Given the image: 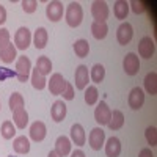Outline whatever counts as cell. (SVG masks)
<instances>
[{"mask_svg":"<svg viewBox=\"0 0 157 157\" xmlns=\"http://www.w3.org/2000/svg\"><path fill=\"white\" fill-rule=\"evenodd\" d=\"M64 17H66V24L69 27L75 29L82 24L83 21V10L80 6L78 2H71L66 8V13H64Z\"/></svg>","mask_w":157,"mask_h":157,"instance_id":"obj_1","label":"cell"},{"mask_svg":"<svg viewBox=\"0 0 157 157\" xmlns=\"http://www.w3.org/2000/svg\"><path fill=\"white\" fill-rule=\"evenodd\" d=\"M30 72H32V61L29 57H25V55H21L16 61V78L24 83V82H27L29 80V77H30Z\"/></svg>","mask_w":157,"mask_h":157,"instance_id":"obj_2","label":"cell"},{"mask_svg":"<svg viewBox=\"0 0 157 157\" xmlns=\"http://www.w3.org/2000/svg\"><path fill=\"white\" fill-rule=\"evenodd\" d=\"M91 14L94 17V22H105L109 19V5L102 0H96L91 3Z\"/></svg>","mask_w":157,"mask_h":157,"instance_id":"obj_3","label":"cell"},{"mask_svg":"<svg viewBox=\"0 0 157 157\" xmlns=\"http://www.w3.org/2000/svg\"><path fill=\"white\" fill-rule=\"evenodd\" d=\"M32 43V33L27 27H21L17 29V32L14 33V44H16V49L19 50H27L29 46Z\"/></svg>","mask_w":157,"mask_h":157,"instance_id":"obj_4","label":"cell"},{"mask_svg":"<svg viewBox=\"0 0 157 157\" xmlns=\"http://www.w3.org/2000/svg\"><path fill=\"white\" fill-rule=\"evenodd\" d=\"M123 68H124V72L127 75H135L138 74L140 71V60H138V55L134 54V52H129V54L124 57L123 60Z\"/></svg>","mask_w":157,"mask_h":157,"instance_id":"obj_5","label":"cell"},{"mask_svg":"<svg viewBox=\"0 0 157 157\" xmlns=\"http://www.w3.org/2000/svg\"><path fill=\"white\" fill-rule=\"evenodd\" d=\"M66 78H64L60 72H55V74H52L50 77V80H49V91H50V94H54V96H58L61 94L64 88H66Z\"/></svg>","mask_w":157,"mask_h":157,"instance_id":"obj_6","label":"cell"},{"mask_svg":"<svg viewBox=\"0 0 157 157\" xmlns=\"http://www.w3.org/2000/svg\"><path fill=\"white\" fill-rule=\"evenodd\" d=\"M63 13H64V6H63L61 2H58V0L49 2L47 6H46V16L52 22H58L63 17Z\"/></svg>","mask_w":157,"mask_h":157,"instance_id":"obj_7","label":"cell"},{"mask_svg":"<svg viewBox=\"0 0 157 157\" xmlns=\"http://www.w3.org/2000/svg\"><path fill=\"white\" fill-rule=\"evenodd\" d=\"M110 116H112V110L104 101H101L98 104V107L94 110V120L99 126H107L110 121Z\"/></svg>","mask_w":157,"mask_h":157,"instance_id":"obj_8","label":"cell"},{"mask_svg":"<svg viewBox=\"0 0 157 157\" xmlns=\"http://www.w3.org/2000/svg\"><path fill=\"white\" fill-rule=\"evenodd\" d=\"M155 52V44H154V39L151 36H143L138 43V54L140 57L149 60Z\"/></svg>","mask_w":157,"mask_h":157,"instance_id":"obj_9","label":"cell"},{"mask_svg":"<svg viewBox=\"0 0 157 157\" xmlns=\"http://www.w3.org/2000/svg\"><path fill=\"white\" fill-rule=\"evenodd\" d=\"M132 38H134V29H132V25H130L129 22H123L120 27H118V30H116V39H118V43H120L121 46H126V44H129L130 41H132Z\"/></svg>","mask_w":157,"mask_h":157,"instance_id":"obj_10","label":"cell"},{"mask_svg":"<svg viewBox=\"0 0 157 157\" xmlns=\"http://www.w3.org/2000/svg\"><path fill=\"white\" fill-rule=\"evenodd\" d=\"M88 143L94 151H101V148L104 146V143H105V132H104L101 127L91 129L90 137H88Z\"/></svg>","mask_w":157,"mask_h":157,"instance_id":"obj_11","label":"cell"},{"mask_svg":"<svg viewBox=\"0 0 157 157\" xmlns=\"http://www.w3.org/2000/svg\"><path fill=\"white\" fill-rule=\"evenodd\" d=\"M88 80H90V72L85 64H78L75 74H74V82H75V88L77 90H85L88 86Z\"/></svg>","mask_w":157,"mask_h":157,"instance_id":"obj_12","label":"cell"},{"mask_svg":"<svg viewBox=\"0 0 157 157\" xmlns=\"http://www.w3.org/2000/svg\"><path fill=\"white\" fill-rule=\"evenodd\" d=\"M145 104V93L140 86H135L129 93V107L132 110H140Z\"/></svg>","mask_w":157,"mask_h":157,"instance_id":"obj_13","label":"cell"},{"mask_svg":"<svg viewBox=\"0 0 157 157\" xmlns=\"http://www.w3.org/2000/svg\"><path fill=\"white\" fill-rule=\"evenodd\" d=\"M46 134H47V127L43 121H35L32 126H30V138L33 141H43L46 138Z\"/></svg>","mask_w":157,"mask_h":157,"instance_id":"obj_14","label":"cell"},{"mask_svg":"<svg viewBox=\"0 0 157 157\" xmlns=\"http://www.w3.org/2000/svg\"><path fill=\"white\" fill-rule=\"evenodd\" d=\"M50 115H52V120L55 123H61L64 118H66V104L63 101H55L52 104Z\"/></svg>","mask_w":157,"mask_h":157,"instance_id":"obj_15","label":"cell"},{"mask_svg":"<svg viewBox=\"0 0 157 157\" xmlns=\"http://www.w3.org/2000/svg\"><path fill=\"white\" fill-rule=\"evenodd\" d=\"M71 141L74 143V145L77 146H83L85 145V141H86V135H85V130L82 127V124H72L71 127Z\"/></svg>","mask_w":157,"mask_h":157,"instance_id":"obj_16","label":"cell"},{"mask_svg":"<svg viewBox=\"0 0 157 157\" xmlns=\"http://www.w3.org/2000/svg\"><path fill=\"white\" fill-rule=\"evenodd\" d=\"M104 145H105L107 157H120V154H121V141H120V138L110 137Z\"/></svg>","mask_w":157,"mask_h":157,"instance_id":"obj_17","label":"cell"},{"mask_svg":"<svg viewBox=\"0 0 157 157\" xmlns=\"http://www.w3.org/2000/svg\"><path fill=\"white\" fill-rule=\"evenodd\" d=\"M55 151L61 155V157H66L71 154V140L64 135H60L55 141Z\"/></svg>","mask_w":157,"mask_h":157,"instance_id":"obj_18","label":"cell"},{"mask_svg":"<svg viewBox=\"0 0 157 157\" xmlns=\"http://www.w3.org/2000/svg\"><path fill=\"white\" fill-rule=\"evenodd\" d=\"M47 39H49V33L44 27H38L35 30V35H33V44L36 49H44L46 44H47Z\"/></svg>","mask_w":157,"mask_h":157,"instance_id":"obj_19","label":"cell"},{"mask_svg":"<svg viewBox=\"0 0 157 157\" xmlns=\"http://www.w3.org/2000/svg\"><path fill=\"white\" fill-rule=\"evenodd\" d=\"M13 149H14L16 154H27L30 151V140L25 135L16 137L14 141H13Z\"/></svg>","mask_w":157,"mask_h":157,"instance_id":"obj_20","label":"cell"},{"mask_svg":"<svg viewBox=\"0 0 157 157\" xmlns=\"http://www.w3.org/2000/svg\"><path fill=\"white\" fill-rule=\"evenodd\" d=\"M16 46L14 44H8V46H5V47H2L0 49V60H2L5 64H10V63H13L16 60Z\"/></svg>","mask_w":157,"mask_h":157,"instance_id":"obj_21","label":"cell"},{"mask_svg":"<svg viewBox=\"0 0 157 157\" xmlns=\"http://www.w3.org/2000/svg\"><path fill=\"white\" fill-rule=\"evenodd\" d=\"M113 13H115V17L116 19H126L127 14H129V2L126 0H116L113 3Z\"/></svg>","mask_w":157,"mask_h":157,"instance_id":"obj_22","label":"cell"},{"mask_svg":"<svg viewBox=\"0 0 157 157\" xmlns=\"http://www.w3.org/2000/svg\"><path fill=\"white\" fill-rule=\"evenodd\" d=\"M145 90L148 91V94L155 96L157 94V72H148L145 77Z\"/></svg>","mask_w":157,"mask_h":157,"instance_id":"obj_23","label":"cell"},{"mask_svg":"<svg viewBox=\"0 0 157 157\" xmlns=\"http://www.w3.org/2000/svg\"><path fill=\"white\" fill-rule=\"evenodd\" d=\"M110 127V130H118L124 126V115L121 110H113L112 116H110V121L107 124Z\"/></svg>","mask_w":157,"mask_h":157,"instance_id":"obj_24","label":"cell"},{"mask_svg":"<svg viewBox=\"0 0 157 157\" xmlns=\"http://www.w3.org/2000/svg\"><path fill=\"white\" fill-rule=\"evenodd\" d=\"M13 120H14V126L17 129H25L29 124V113L25 112V109L13 112Z\"/></svg>","mask_w":157,"mask_h":157,"instance_id":"obj_25","label":"cell"},{"mask_svg":"<svg viewBox=\"0 0 157 157\" xmlns=\"http://www.w3.org/2000/svg\"><path fill=\"white\" fill-rule=\"evenodd\" d=\"M91 33L96 39H104L109 33V25L107 22H93L91 24Z\"/></svg>","mask_w":157,"mask_h":157,"instance_id":"obj_26","label":"cell"},{"mask_svg":"<svg viewBox=\"0 0 157 157\" xmlns=\"http://www.w3.org/2000/svg\"><path fill=\"white\" fill-rule=\"evenodd\" d=\"M32 85L35 90H44L46 85H47V80H46V75H43L36 68L32 69Z\"/></svg>","mask_w":157,"mask_h":157,"instance_id":"obj_27","label":"cell"},{"mask_svg":"<svg viewBox=\"0 0 157 157\" xmlns=\"http://www.w3.org/2000/svg\"><path fill=\"white\" fill-rule=\"evenodd\" d=\"M74 52L78 58H85L90 52V43L86 39H77L74 43Z\"/></svg>","mask_w":157,"mask_h":157,"instance_id":"obj_28","label":"cell"},{"mask_svg":"<svg viewBox=\"0 0 157 157\" xmlns=\"http://www.w3.org/2000/svg\"><path fill=\"white\" fill-rule=\"evenodd\" d=\"M104 77H105V68L102 66V64H94L93 68L90 71V78L93 80L94 83H101L104 80Z\"/></svg>","mask_w":157,"mask_h":157,"instance_id":"obj_29","label":"cell"},{"mask_svg":"<svg viewBox=\"0 0 157 157\" xmlns=\"http://www.w3.org/2000/svg\"><path fill=\"white\" fill-rule=\"evenodd\" d=\"M36 69L41 72L43 75H47V74H50V71H52V61L49 60V57H39L38 60H36Z\"/></svg>","mask_w":157,"mask_h":157,"instance_id":"obj_30","label":"cell"},{"mask_svg":"<svg viewBox=\"0 0 157 157\" xmlns=\"http://www.w3.org/2000/svg\"><path fill=\"white\" fill-rule=\"evenodd\" d=\"M99 99V91L94 85H90L85 88V102L88 105H94Z\"/></svg>","mask_w":157,"mask_h":157,"instance_id":"obj_31","label":"cell"},{"mask_svg":"<svg viewBox=\"0 0 157 157\" xmlns=\"http://www.w3.org/2000/svg\"><path fill=\"white\" fill-rule=\"evenodd\" d=\"M8 104H10L11 112H16V110L24 109V98H22V94H21V93H17V91H16V93H13V94L10 96Z\"/></svg>","mask_w":157,"mask_h":157,"instance_id":"obj_32","label":"cell"},{"mask_svg":"<svg viewBox=\"0 0 157 157\" xmlns=\"http://www.w3.org/2000/svg\"><path fill=\"white\" fill-rule=\"evenodd\" d=\"M0 132H2V137H3L5 140H11L13 137L16 135V126L13 124L11 121H5V123L2 124Z\"/></svg>","mask_w":157,"mask_h":157,"instance_id":"obj_33","label":"cell"},{"mask_svg":"<svg viewBox=\"0 0 157 157\" xmlns=\"http://www.w3.org/2000/svg\"><path fill=\"white\" fill-rule=\"evenodd\" d=\"M145 137H146L148 145H151V146H155L157 145V129L154 126H149L145 130Z\"/></svg>","mask_w":157,"mask_h":157,"instance_id":"obj_34","label":"cell"},{"mask_svg":"<svg viewBox=\"0 0 157 157\" xmlns=\"http://www.w3.org/2000/svg\"><path fill=\"white\" fill-rule=\"evenodd\" d=\"M36 8H38V2H36V0H24V2H22V10L27 13V14L35 13Z\"/></svg>","mask_w":157,"mask_h":157,"instance_id":"obj_35","label":"cell"},{"mask_svg":"<svg viewBox=\"0 0 157 157\" xmlns=\"http://www.w3.org/2000/svg\"><path fill=\"white\" fill-rule=\"evenodd\" d=\"M13 77H16V71L0 66V82L6 80V78H13Z\"/></svg>","mask_w":157,"mask_h":157,"instance_id":"obj_36","label":"cell"},{"mask_svg":"<svg viewBox=\"0 0 157 157\" xmlns=\"http://www.w3.org/2000/svg\"><path fill=\"white\" fill-rule=\"evenodd\" d=\"M10 44V30L8 29H0V49Z\"/></svg>","mask_w":157,"mask_h":157,"instance_id":"obj_37","label":"cell"},{"mask_svg":"<svg viewBox=\"0 0 157 157\" xmlns=\"http://www.w3.org/2000/svg\"><path fill=\"white\" fill-rule=\"evenodd\" d=\"M61 94H63V99L72 101L74 99V86H72V83H66V88H64V91Z\"/></svg>","mask_w":157,"mask_h":157,"instance_id":"obj_38","label":"cell"},{"mask_svg":"<svg viewBox=\"0 0 157 157\" xmlns=\"http://www.w3.org/2000/svg\"><path fill=\"white\" fill-rule=\"evenodd\" d=\"M129 5H132V11L135 13V14H141V13L145 11V6H143V3H141V2H137V0L130 2Z\"/></svg>","mask_w":157,"mask_h":157,"instance_id":"obj_39","label":"cell"},{"mask_svg":"<svg viewBox=\"0 0 157 157\" xmlns=\"http://www.w3.org/2000/svg\"><path fill=\"white\" fill-rule=\"evenodd\" d=\"M138 157H154V154H152V151H151L149 148H143V149L140 151Z\"/></svg>","mask_w":157,"mask_h":157,"instance_id":"obj_40","label":"cell"},{"mask_svg":"<svg viewBox=\"0 0 157 157\" xmlns=\"http://www.w3.org/2000/svg\"><path fill=\"white\" fill-rule=\"evenodd\" d=\"M5 21H6V10H5V6L0 5V25L5 24Z\"/></svg>","mask_w":157,"mask_h":157,"instance_id":"obj_41","label":"cell"},{"mask_svg":"<svg viewBox=\"0 0 157 157\" xmlns=\"http://www.w3.org/2000/svg\"><path fill=\"white\" fill-rule=\"evenodd\" d=\"M71 157H85V152H83L82 149H75V151L71 154Z\"/></svg>","mask_w":157,"mask_h":157,"instance_id":"obj_42","label":"cell"},{"mask_svg":"<svg viewBox=\"0 0 157 157\" xmlns=\"http://www.w3.org/2000/svg\"><path fill=\"white\" fill-rule=\"evenodd\" d=\"M47 157H61V155H60L57 151H50V152L47 154Z\"/></svg>","mask_w":157,"mask_h":157,"instance_id":"obj_43","label":"cell"},{"mask_svg":"<svg viewBox=\"0 0 157 157\" xmlns=\"http://www.w3.org/2000/svg\"><path fill=\"white\" fill-rule=\"evenodd\" d=\"M8 157H14V155H8Z\"/></svg>","mask_w":157,"mask_h":157,"instance_id":"obj_44","label":"cell"},{"mask_svg":"<svg viewBox=\"0 0 157 157\" xmlns=\"http://www.w3.org/2000/svg\"><path fill=\"white\" fill-rule=\"evenodd\" d=\"M0 107H2V105H0Z\"/></svg>","mask_w":157,"mask_h":157,"instance_id":"obj_45","label":"cell"}]
</instances>
